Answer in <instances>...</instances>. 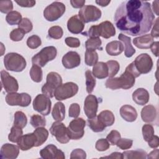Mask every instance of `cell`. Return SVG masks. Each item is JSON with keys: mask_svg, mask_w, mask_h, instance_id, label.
<instances>
[{"mask_svg": "<svg viewBox=\"0 0 159 159\" xmlns=\"http://www.w3.org/2000/svg\"><path fill=\"white\" fill-rule=\"evenodd\" d=\"M154 19L150 4L139 0L123 1L114 14L117 28L131 36L140 35L149 32Z\"/></svg>", "mask_w": 159, "mask_h": 159, "instance_id": "cell-1", "label": "cell"}, {"mask_svg": "<svg viewBox=\"0 0 159 159\" xmlns=\"http://www.w3.org/2000/svg\"><path fill=\"white\" fill-rule=\"evenodd\" d=\"M140 75V74L136 70L134 62H132L126 67L125 71L120 77L109 78L105 83V86L112 90L120 88L128 89L134 85L135 79Z\"/></svg>", "mask_w": 159, "mask_h": 159, "instance_id": "cell-2", "label": "cell"}, {"mask_svg": "<svg viewBox=\"0 0 159 159\" xmlns=\"http://www.w3.org/2000/svg\"><path fill=\"white\" fill-rule=\"evenodd\" d=\"M89 38H97L101 36L104 39H109L116 34L114 25L108 20L104 21L98 25H92L87 32L82 33Z\"/></svg>", "mask_w": 159, "mask_h": 159, "instance_id": "cell-3", "label": "cell"}, {"mask_svg": "<svg viewBox=\"0 0 159 159\" xmlns=\"http://www.w3.org/2000/svg\"><path fill=\"white\" fill-rule=\"evenodd\" d=\"M4 65L6 70L15 71H22L26 67V61L20 54L11 52L7 53L4 58Z\"/></svg>", "mask_w": 159, "mask_h": 159, "instance_id": "cell-4", "label": "cell"}, {"mask_svg": "<svg viewBox=\"0 0 159 159\" xmlns=\"http://www.w3.org/2000/svg\"><path fill=\"white\" fill-rule=\"evenodd\" d=\"M57 55V50L55 47H45L32 58V64L43 67L48 61L54 60Z\"/></svg>", "mask_w": 159, "mask_h": 159, "instance_id": "cell-5", "label": "cell"}, {"mask_svg": "<svg viewBox=\"0 0 159 159\" xmlns=\"http://www.w3.org/2000/svg\"><path fill=\"white\" fill-rule=\"evenodd\" d=\"M62 84L61 76L56 72H50L46 78V83L42 87V92L50 98L54 96L55 91Z\"/></svg>", "mask_w": 159, "mask_h": 159, "instance_id": "cell-6", "label": "cell"}, {"mask_svg": "<svg viewBox=\"0 0 159 159\" xmlns=\"http://www.w3.org/2000/svg\"><path fill=\"white\" fill-rule=\"evenodd\" d=\"M78 86L73 82H67L61 84L55 91L54 96L58 101L65 100L77 94Z\"/></svg>", "mask_w": 159, "mask_h": 159, "instance_id": "cell-7", "label": "cell"}, {"mask_svg": "<svg viewBox=\"0 0 159 159\" xmlns=\"http://www.w3.org/2000/svg\"><path fill=\"white\" fill-rule=\"evenodd\" d=\"M65 6L61 2L55 1L47 6L43 11L45 19L50 22H53L60 19L65 12Z\"/></svg>", "mask_w": 159, "mask_h": 159, "instance_id": "cell-8", "label": "cell"}, {"mask_svg": "<svg viewBox=\"0 0 159 159\" xmlns=\"http://www.w3.org/2000/svg\"><path fill=\"white\" fill-rule=\"evenodd\" d=\"M86 125V121L81 117L75 118L72 120L68 127V136L71 140H79L81 139L84 134V128Z\"/></svg>", "mask_w": 159, "mask_h": 159, "instance_id": "cell-9", "label": "cell"}, {"mask_svg": "<svg viewBox=\"0 0 159 159\" xmlns=\"http://www.w3.org/2000/svg\"><path fill=\"white\" fill-rule=\"evenodd\" d=\"M78 16L84 23L98 20L101 17V11L96 6L87 5L83 6L78 12Z\"/></svg>", "mask_w": 159, "mask_h": 159, "instance_id": "cell-10", "label": "cell"}, {"mask_svg": "<svg viewBox=\"0 0 159 159\" xmlns=\"http://www.w3.org/2000/svg\"><path fill=\"white\" fill-rule=\"evenodd\" d=\"M6 102L9 106L27 107L31 102V96L25 93H9L6 96Z\"/></svg>", "mask_w": 159, "mask_h": 159, "instance_id": "cell-11", "label": "cell"}, {"mask_svg": "<svg viewBox=\"0 0 159 159\" xmlns=\"http://www.w3.org/2000/svg\"><path fill=\"white\" fill-rule=\"evenodd\" d=\"M33 108L43 116H47L51 111L52 102L50 98L45 94H38L33 101Z\"/></svg>", "mask_w": 159, "mask_h": 159, "instance_id": "cell-12", "label": "cell"}, {"mask_svg": "<svg viewBox=\"0 0 159 159\" xmlns=\"http://www.w3.org/2000/svg\"><path fill=\"white\" fill-rule=\"evenodd\" d=\"M50 132L56 138L57 140L61 143H66L70 140L67 128L61 121L54 122L50 128Z\"/></svg>", "mask_w": 159, "mask_h": 159, "instance_id": "cell-13", "label": "cell"}, {"mask_svg": "<svg viewBox=\"0 0 159 159\" xmlns=\"http://www.w3.org/2000/svg\"><path fill=\"white\" fill-rule=\"evenodd\" d=\"M134 66L140 74L149 73L153 67V61L151 57L147 53H141L133 61Z\"/></svg>", "mask_w": 159, "mask_h": 159, "instance_id": "cell-14", "label": "cell"}, {"mask_svg": "<svg viewBox=\"0 0 159 159\" xmlns=\"http://www.w3.org/2000/svg\"><path fill=\"white\" fill-rule=\"evenodd\" d=\"M1 86L6 92L14 93L17 92L19 89V84L17 80L11 76L8 72L5 70L1 71Z\"/></svg>", "mask_w": 159, "mask_h": 159, "instance_id": "cell-15", "label": "cell"}, {"mask_svg": "<svg viewBox=\"0 0 159 159\" xmlns=\"http://www.w3.org/2000/svg\"><path fill=\"white\" fill-rule=\"evenodd\" d=\"M98 108V98L93 94L86 96L84 102V111L88 119H92L96 116Z\"/></svg>", "mask_w": 159, "mask_h": 159, "instance_id": "cell-16", "label": "cell"}, {"mask_svg": "<svg viewBox=\"0 0 159 159\" xmlns=\"http://www.w3.org/2000/svg\"><path fill=\"white\" fill-rule=\"evenodd\" d=\"M40 155L43 159H64L65 158L63 152L58 149L53 144L48 145L42 149L40 151Z\"/></svg>", "mask_w": 159, "mask_h": 159, "instance_id": "cell-17", "label": "cell"}, {"mask_svg": "<svg viewBox=\"0 0 159 159\" xmlns=\"http://www.w3.org/2000/svg\"><path fill=\"white\" fill-rule=\"evenodd\" d=\"M61 62L63 66L66 69H72L78 66L81 63L80 55L74 51L67 52L62 57Z\"/></svg>", "mask_w": 159, "mask_h": 159, "instance_id": "cell-18", "label": "cell"}, {"mask_svg": "<svg viewBox=\"0 0 159 159\" xmlns=\"http://www.w3.org/2000/svg\"><path fill=\"white\" fill-rule=\"evenodd\" d=\"M19 153V147L13 144L5 143L0 150V158L1 159H15Z\"/></svg>", "mask_w": 159, "mask_h": 159, "instance_id": "cell-19", "label": "cell"}, {"mask_svg": "<svg viewBox=\"0 0 159 159\" xmlns=\"http://www.w3.org/2000/svg\"><path fill=\"white\" fill-rule=\"evenodd\" d=\"M84 27V23L80 18L78 15L71 17L67 22V28L68 30L74 34L81 33Z\"/></svg>", "mask_w": 159, "mask_h": 159, "instance_id": "cell-20", "label": "cell"}, {"mask_svg": "<svg viewBox=\"0 0 159 159\" xmlns=\"http://www.w3.org/2000/svg\"><path fill=\"white\" fill-rule=\"evenodd\" d=\"M36 138L35 134L33 133L22 135L17 142V145L22 151L28 150L35 147Z\"/></svg>", "mask_w": 159, "mask_h": 159, "instance_id": "cell-21", "label": "cell"}, {"mask_svg": "<svg viewBox=\"0 0 159 159\" xmlns=\"http://www.w3.org/2000/svg\"><path fill=\"white\" fill-rule=\"evenodd\" d=\"M141 117L142 120L145 122H153L157 117V111L156 107L151 104L144 106L141 111Z\"/></svg>", "mask_w": 159, "mask_h": 159, "instance_id": "cell-22", "label": "cell"}, {"mask_svg": "<svg viewBox=\"0 0 159 159\" xmlns=\"http://www.w3.org/2000/svg\"><path fill=\"white\" fill-rule=\"evenodd\" d=\"M120 116L127 122H132L136 120L137 112L136 109L130 105H124L120 109Z\"/></svg>", "mask_w": 159, "mask_h": 159, "instance_id": "cell-23", "label": "cell"}, {"mask_svg": "<svg viewBox=\"0 0 159 159\" xmlns=\"http://www.w3.org/2000/svg\"><path fill=\"white\" fill-rule=\"evenodd\" d=\"M153 42V37L150 34L142 35L133 39L134 45L140 49L149 48Z\"/></svg>", "mask_w": 159, "mask_h": 159, "instance_id": "cell-24", "label": "cell"}, {"mask_svg": "<svg viewBox=\"0 0 159 159\" xmlns=\"http://www.w3.org/2000/svg\"><path fill=\"white\" fill-rule=\"evenodd\" d=\"M150 96L148 91L144 88H138L132 93L133 101L139 105L143 106L149 101Z\"/></svg>", "mask_w": 159, "mask_h": 159, "instance_id": "cell-25", "label": "cell"}, {"mask_svg": "<svg viewBox=\"0 0 159 159\" xmlns=\"http://www.w3.org/2000/svg\"><path fill=\"white\" fill-rule=\"evenodd\" d=\"M93 75L98 79H104L108 76V68L106 63L97 62L93 66Z\"/></svg>", "mask_w": 159, "mask_h": 159, "instance_id": "cell-26", "label": "cell"}, {"mask_svg": "<svg viewBox=\"0 0 159 159\" xmlns=\"http://www.w3.org/2000/svg\"><path fill=\"white\" fill-rule=\"evenodd\" d=\"M119 40L122 42L123 45H124V55L126 57L130 58L133 56L135 53V50L131 44V39L130 37L123 34H119L118 36Z\"/></svg>", "mask_w": 159, "mask_h": 159, "instance_id": "cell-27", "label": "cell"}, {"mask_svg": "<svg viewBox=\"0 0 159 159\" xmlns=\"http://www.w3.org/2000/svg\"><path fill=\"white\" fill-rule=\"evenodd\" d=\"M123 43L117 40L109 42L106 47V52L111 56H117L120 55L124 50Z\"/></svg>", "mask_w": 159, "mask_h": 159, "instance_id": "cell-28", "label": "cell"}, {"mask_svg": "<svg viewBox=\"0 0 159 159\" xmlns=\"http://www.w3.org/2000/svg\"><path fill=\"white\" fill-rule=\"evenodd\" d=\"M52 115L54 120L56 121H62L65 117V107L63 102H57L52 111Z\"/></svg>", "mask_w": 159, "mask_h": 159, "instance_id": "cell-29", "label": "cell"}, {"mask_svg": "<svg viewBox=\"0 0 159 159\" xmlns=\"http://www.w3.org/2000/svg\"><path fill=\"white\" fill-rule=\"evenodd\" d=\"M97 117L106 127L112 125L115 121V117L113 113L109 110L101 111Z\"/></svg>", "mask_w": 159, "mask_h": 159, "instance_id": "cell-30", "label": "cell"}, {"mask_svg": "<svg viewBox=\"0 0 159 159\" xmlns=\"http://www.w3.org/2000/svg\"><path fill=\"white\" fill-rule=\"evenodd\" d=\"M36 138V142L35 143V147H39L42 145L47 139L48 137V130L43 127L36 128L34 131Z\"/></svg>", "mask_w": 159, "mask_h": 159, "instance_id": "cell-31", "label": "cell"}, {"mask_svg": "<svg viewBox=\"0 0 159 159\" xmlns=\"http://www.w3.org/2000/svg\"><path fill=\"white\" fill-rule=\"evenodd\" d=\"M147 153L145 151L139 149L135 150H128L125 151L122 153V158L124 159H134V158H139V159H145L147 158Z\"/></svg>", "mask_w": 159, "mask_h": 159, "instance_id": "cell-32", "label": "cell"}, {"mask_svg": "<svg viewBox=\"0 0 159 159\" xmlns=\"http://www.w3.org/2000/svg\"><path fill=\"white\" fill-rule=\"evenodd\" d=\"M87 122L89 128L94 132H102L106 128V126L98 119L96 116L92 119H88Z\"/></svg>", "mask_w": 159, "mask_h": 159, "instance_id": "cell-33", "label": "cell"}, {"mask_svg": "<svg viewBox=\"0 0 159 159\" xmlns=\"http://www.w3.org/2000/svg\"><path fill=\"white\" fill-rule=\"evenodd\" d=\"M14 125L19 128H24L27 123V118L25 114L22 111H17L14 116Z\"/></svg>", "mask_w": 159, "mask_h": 159, "instance_id": "cell-34", "label": "cell"}, {"mask_svg": "<svg viewBox=\"0 0 159 159\" xmlns=\"http://www.w3.org/2000/svg\"><path fill=\"white\" fill-rule=\"evenodd\" d=\"M86 77V91L88 94H91L96 86V79L93 73L90 70H87L85 72Z\"/></svg>", "mask_w": 159, "mask_h": 159, "instance_id": "cell-35", "label": "cell"}, {"mask_svg": "<svg viewBox=\"0 0 159 159\" xmlns=\"http://www.w3.org/2000/svg\"><path fill=\"white\" fill-rule=\"evenodd\" d=\"M98 61V55L95 50H86L85 52L84 61L89 66H94Z\"/></svg>", "mask_w": 159, "mask_h": 159, "instance_id": "cell-36", "label": "cell"}, {"mask_svg": "<svg viewBox=\"0 0 159 159\" xmlns=\"http://www.w3.org/2000/svg\"><path fill=\"white\" fill-rule=\"evenodd\" d=\"M22 19V18L20 13L16 11H12L8 13L6 17V22L11 25L19 24Z\"/></svg>", "mask_w": 159, "mask_h": 159, "instance_id": "cell-37", "label": "cell"}, {"mask_svg": "<svg viewBox=\"0 0 159 159\" xmlns=\"http://www.w3.org/2000/svg\"><path fill=\"white\" fill-rule=\"evenodd\" d=\"M102 42L99 37L89 38L85 42V47L86 50H95L96 49L102 50Z\"/></svg>", "mask_w": 159, "mask_h": 159, "instance_id": "cell-38", "label": "cell"}, {"mask_svg": "<svg viewBox=\"0 0 159 159\" xmlns=\"http://www.w3.org/2000/svg\"><path fill=\"white\" fill-rule=\"evenodd\" d=\"M29 74L32 81L35 83H39L42 80V70L41 67L38 65H33L30 70Z\"/></svg>", "mask_w": 159, "mask_h": 159, "instance_id": "cell-39", "label": "cell"}, {"mask_svg": "<svg viewBox=\"0 0 159 159\" xmlns=\"http://www.w3.org/2000/svg\"><path fill=\"white\" fill-rule=\"evenodd\" d=\"M22 134L23 131L22 129L14 125L11 129V132L8 135V139L11 142L17 143L18 140L22 137Z\"/></svg>", "mask_w": 159, "mask_h": 159, "instance_id": "cell-40", "label": "cell"}, {"mask_svg": "<svg viewBox=\"0 0 159 159\" xmlns=\"http://www.w3.org/2000/svg\"><path fill=\"white\" fill-rule=\"evenodd\" d=\"M30 124L34 128L45 127L46 125V119L39 114H34L30 117Z\"/></svg>", "mask_w": 159, "mask_h": 159, "instance_id": "cell-41", "label": "cell"}, {"mask_svg": "<svg viewBox=\"0 0 159 159\" xmlns=\"http://www.w3.org/2000/svg\"><path fill=\"white\" fill-rule=\"evenodd\" d=\"M106 64L108 68V76L113 78L119 70V63L116 60H109L106 62Z\"/></svg>", "mask_w": 159, "mask_h": 159, "instance_id": "cell-42", "label": "cell"}, {"mask_svg": "<svg viewBox=\"0 0 159 159\" xmlns=\"http://www.w3.org/2000/svg\"><path fill=\"white\" fill-rule=\"evenodd\" d=\"M48 36L53 39H60L62 37L63 34V29L58 25L51 27L48 30Z\"/></svg>", "mask_w": 159, "mask_h": 159, "instance_id": "cell-43", "label": "cell"}, {"mask_svg": "<svg viewBox=\"0 0 159 159\" xmlns=\"http://www.w3.org/2000/svg\"><path fill=\"white\" fill-rule=\"evenodd\" d=\"M42 44L40 38L37 35H32L30 36L27 40V45L28 47L31 49H35L40 47Z\"/></svg>", "mask_w": 159, "mask_h": 159, "instance_id": "cell-44", "label": "cell"}, {"mask_svg": "<svg viewBox=\"0 0 159 159\" xmlns=\"http://www.w3.org/2000/svg\"><path fill=\"white\" fill-rule=\"evenodd\" d=\"M142 135L145 142H148L154 135V129L151 124H145L143 125Z\"/></svg>", "mask_w": 159, "mask_h": 159, "instance_id": "cell-45", "label": "cell"}, {"mask_svg": "<svg viewBox=\"0 0 159 159\" xmlns=\"http://www.w3.org/2000/svg\"><path fill=\"white\" fill-rule=\"evenodd\" d=\"M18 28L20 29L25 34H27L30 32L32 30L33 25L32 22L28 18L24 17L18 24Z\"/></svg>", "mask_w": 159, "mask_h": 159, "instance_id": "cell-46", "label": "cell"}, {"mask_svg": "<svg viewBox=\"0 0 159 159\" xmlns=\"http://www.w3.org/2000/svg\"><path fill=\"white\" fill-rule=\"evenodd\" d=\"M25 34V33L22 30H21L19 28H17V29H13L11 32L9 37L11 40H12V41L18 42V41H20L24 38Z\"/></svg>", "mask_w": 159, "mask_h": 159, "instance_id": "cell-47", "label": "cell"}, {"mask_svg": "<svg viewBox=\"0 0 159 159\" xmlns=\"http://www.w3.org/2000/svg\"><path fill=\"white\" fill-rule=\"evenodd\" d=\"M120 139V134L117 130H111L106 137V139L112 145H116V143H117Z\"/></svg>", "mask_w": 159, "mask_h": 159, "instance_id": "cell-48", "label": "cell"}, {"mask_svg": "<svg viewBox=\"0 0 159 159\" xmlns=\"http://www.w3.org/2000/svg\"><path fill=\"white\" fill-rule=\"evenodd\" d=\"M109 142L106 139H100L98 140L95 145L96 149L99 152L106 151L109 148Z\"/></svg>", "mask_w": 159, "mask_h": 159, "instance_id": "cell-49", "label": "cell"}, {"mask_svg": "<svg viewBox=\"0 0 159 159\" xmlns=\"http://www.w3.org/2000/svg\"><path fill=\"white\" fill-rule=\"evenodd\" d=\"M13 9V4L11 1H0V11L2 13H9Z\"/></svg>", "mask_w": 159, "mask_h": 159, "instance_id": "cell-50", "label": "cell"}, {"mask_svg": "<svg viewBox=\"0 0 159 159\" xmlns=\"http://www.w3.org/2000/svg\"><path fill=\"white\" fill-rule=\"evenodd\" d=\"M80 113V107L78 103H72L68 110V116L70 117L77 118Z\"/></svg>", "mask_w": 159, "mask_h": 159, "instance_id": "cell-51", "label": "cell"}, {"mask_svg": "<svg viewBox=\"0 0 159 159\" xmlns=\"http://www.w3.org/2000/svg\"><path fill=\"white\" fill-rule=\"evenodd\" d=\"M133 143V140L128 139H120L116 145L121 150H127L131 148Z\"/></svg>", "mask_w": 159, "mask_h": 159, "instance_id": "cell-52", "label": "cell"}, {"mask_svg": "<svg viewBox=\"0 0 159 159\" xmlns=\"http://www.w3.org/2000/svg\"><path fill=\"white\" fill-rule=\"evenodd\" d=\"M86 158V152L81 148H76L73 150L70 155V158H80V159H85Z\"/></svg>", "mask_w": 159, "mask_h": 159, "instance_id": "cell-53", "label": "cell"}, {"mask_svg": "<svg viewBox=\"0 0 159 159\" xmlns=\"http://www.w3.org/2000/svg\"><path fill=\"white\" fill-rule=\"evenodd\" d=\"M65 42L67 46L71 48H77L80 46V41L78 38L68 37L65 39Z\"/></svg>", "mask_w": 159, "mask_h": 159, "instance_id": "cell-54", "label": "cell"}, {"mask_svg": "<svg viewBox=\"0 0 159 159\" xmlns=\"http://www.w3.org/2000/svg\"><path fill=\"white\" fill-rule=\"evenodd\" d=\"M16 2L20 6L23 7H32L35 6L36 2L32 0H25V1H16Z\"/></svg>", "mask_w": 159, "mask_h": 159, "instance_id": "cell-55", "label": "cell"}, {"mask_svg": "<svg viewBox=\"0 0 159 159\" xmlns=\"http://www.w3.org/2000/svg\"><path fill=\"white\" fill-rule=\"evenodd\" d=\"M147 142L150 147L152 148H156L159 145V138L157 135H153V136Z\"/></svg>", "mask_w": 159, "mask_h": 159, "instance_id": "cell-56", "label": "cell"}, {"mask_svg": "<svg viewBox=\"0 0 159 159\" xmlns=\"http://www.w3.org/2000/svg\"><path fill=\"white\" fill-rule=\"evenodd\" d=\"M158 18H157L155 21H154L153 27L151 31V35L154 38H158L159 36L158 33Z\"/></svg>", "mask_w": 159, "mask_h": 159, "instance_id": "cell-57", "label": "cell"}, {"mask_svg": "<svg viewBox=\"0 0 159 159\" xmlns=\"http://www.w3.org/2000/svg\"><path fill=\"white\" fill-rule=\"evenodd\" d=\"M71 5L74 8L83 7L85 4L84 0H71L70 1Z\"/></svg>", "mask_w": 159, "mask_h": 159, "instance_id": "cell-58", "label": "cell"}, {"mask_svg": "<svg viewBox=\"0 0 159 159\" xmlns=\"http://www.w3.org/2000/svg\"><path fill=\"white\" fill-rule=\"evenodd\" d=\"M152 52L155 55V57L158 56V42H153L150 46Z\"/></svg>", "mask_w": 159, "mask_h": 159, "instance_id": "cell-59", "label": "cell"}, {"mask_svg": "<svg viewBox=\"0 0 159 159\" xmlns=\"http://www.w3.org/2000/svg\"><path fill=\"white\" fill-rule=\"evenodd\" d=\"M101 158H118V159H122V153L120 152H113L109 156L102 157Z\"/></svg>", "mask_w": 159, "mask_h": 159, "instance_id": "cell-60", "label": "cell"}, {"mask_svg": "<svg viewBox=\"0 0 159 159\" xmlns=\"http://www.w3.org/2000/svg\"><path fill=\"white\" fill-rule=\"evenodd\" d=\"M158 153H159L158 149L153 150L149 154L147 155V158H158Z\"/></svg>", "mask_w": 159, "mask_h": 159, "instance_id": "cell-61", "label": "cell"}, {"mask_svg": "<svg viewBox=\"0 0 159 159\" xmlns=\"http://www.w3.org/2000/svg\"><path fill=\"white\" fill-rule=\"evenodd\" d=\"M158 3L159 1L156 0L154 1L152 3V7H153V11H154V12L156 14L157 16H158Z\"/></svg>", "mask_w": 159, "mask_h": 159, "instance_id": "cell-62", "label": "cell"}, {"mask_svg": "<svg viewBox=\"0 0 159 159\" xmlns=\"http://www.w3.org/2000/svg\"><path fill=\"white\" fill-rule=\"evenodd\" d=\"M111 2V1H104V0H99V1H96V3L98 5L102 6V7H106L107 6L109 3Z\"/></svg>", "mask_w": 159, "mask_h": 159, "instance_id": "cell-63", "label": "cell"}]
</instances>
